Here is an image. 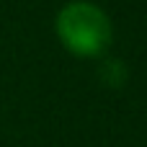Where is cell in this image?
I'll return each instance as SVG.
<instances>
[{
  "label": "cell",
  "mask_w": 147,
  "mask_h": 147,
  "mask_svg": "<svg viewBox=\"0 0 147 147\" xmlns=\"http://www.w3.org/2000/svg\"><path fill=\"white\" fill-rule=\"evenodd\" d=\"M127 78V67L119 62V59H106L103 67H101V80L106 85H121Z\"/></svg>",
  "instance_id": "obj_2"
},
{
  "label": "cell",
  "mask_w": 147,
  "mask_h": 147,
  "mask_svg": "<svg viewBox=\"0 0 147 147\" xmlns=\"http://www.w3.org/2000/svg\"><path fill=\"white\" fill-rule=\"evenodd\" d=\"M57 36L62 47L78 57H98L111 44V21L109 16L85 0L67 3L57 13Z\"/></svg>",
  "instance_id": "obj_1"
}]
</instances>
